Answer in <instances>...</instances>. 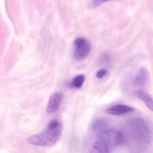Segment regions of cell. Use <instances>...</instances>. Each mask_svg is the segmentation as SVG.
<instances>
[{
	"mask_svg": "<svg viewBox=\"0 0 153 153\" xmlns=\"http://www.w3.org/2000/svg\"><path fill=\"white\" fill-rule=\"evenodd\" d=\"M62 125L59 121L53 120L49 122L45 130L32 135L27 138L28 143L35 146H51L60 139Z\"/></svg>",
	"mask_w": 153,
	"mask_h": 153,
	"instance_id": "cell-1",
	"label": "cell"
},
{
	"mask_svg": "<svg viewBox=\"0 0 153 153\" xmlns=\"http://www.w3.org/2000/svg\"><path fill=\"white\" fill-rule=\"evenodd\" d=\"M127 128L135 139L144 145L150 142L151 133L146 122L141 117L129 119L127 122Z\"/></svg>",
	"mask_w": 153,
	"mask_h": 153,
	"instance_id": "cell-2",
	"label": "cell"
},
{
	"mask_svg": "<svg viewBox=\"0 0 153 153\" xmlns=\"http://www.w3.org/2000/svg\"><path fill=\"white\" fill-rule=\"evenodd\" d=\"M97 137L106 142L111 147L122 146L127 141L126 136L121 131L110 129L97 133Z\"/></svg>",
	"mask_w": 153,
	"mask_h": 153,
	"instance_id": "cell-3",
	"label": "cell"
},
{
	"mask_svg": "<svg viewBox=\"0 0 153 153\" xmlns=\"http://www.w3.org/2000/svg\"><path fill=\"white\" fill-rule=\"evenodd\" d=\"M92 49L90 42L86 38L79 37L74 42V57L78 61L84 60L89 55Z\"/></svg>",
	"mask_w": 153,
	"mask_h": 153,
	"instance_id": "cell-4",
	"label": "cell"
},
{
	"mask_svg": "<svg viewBox=\"0 0 153 153\" xmlns=\"http://www.w3.org/2000/svg\"><path fill=\"white\" fill-rule=\"evenodd\" d=\"M63 94L61 92L53 94L50 98L46 111L48 113H53L58 111L62 101Z\"/></svg>",
	"mask_w": 153,
	"mask_h": 153,
	"instance_id": "cell-5",
	"label": "cell"
},
{
	"mask_svg": "<svg viewBox=\"0 0 153 153\" xmlns=\"http://www.w3.org/2000/svg\"><path fill=\"white\" fill-rule=\"evenodd\" d=\"M135 111L134 108L128 105H117L106 109L105 112L108 114L120 115L132 112Z\"/></svg>",
	"mask_w": 153,
	"mask_h": 153,
	"instance_id": "cell-6",
	"label": "cell"
},
{
	"mask_svg": "<svg viewBox=\"0 0 153 153\" xmlns=\"http://www.w3.org/2000/svg\"><path fill=\"white\" fill-rule=\"evenodd\" d=\"M149 79V74L148 71L145 68H142L134 78L133 85L136 86H141L146 84Z\"/></svg>",
	"mask_w": 153,
	"mask_h": 153,
	"instance_id": "cell-7",
	"label": "cell"
},
{
	"mask_svg": "<svg viewBox=\"0 0 153 153\" xmlns=\"http://www.w3.org/2000/svg\"><path fill=\"white\" fill-rule=\"evenodd\" d=\"M135 95L142 100L147 107L153 112V99L148 93L144 90H138L135 92Z\"/></svg>",
	"mask_w": 153,
	"mask_h": 153,
	"instance_id": "cell-8",
	"label": "cell"
},
{
	"mask_svg": "<svg viewBox=\"0 0 153 153\" xmlns=\"http://www.w3.org/2000/svg\"><path fill=\"white\" fill-rule=\"evenodd\" d=\"M111 147L105 141L98 139L93 145V151L95 153H110Z\"/></svg>",
	"mask_w": 153,
	"mask_h": 153,
	"instance_id": "cell-9",
	"label": "cell"
},
{
	"mask_svg": "<svg viewBox=\"0 0 153 153\" xmlns=\"http://www.w3.org/2000/svg\"><path fill=\"white\" fill-rule=\"evenodd\" d=\"M108 123L104 119H99L96 120L92 125V128L94 131L97 133L102 132L108 129Z\"/></svg>",
	"mask_w": 153,
	"mask_h": 153,
	"instance_id": "cell-10",
	"label": "cell"
},
{
	"mask_svg": "<svg viewBox=\"0 0 153 153\" xmlns=\"http://www.w3.org/2000/svg\"><path fill=\"white\" fill-rule=\"evenodd\" d=\"M85 79V77L84 75H78L74 78L71 82V85L75 88H80L84 83Z\"/></svg>",
	"mask_w": 153,
	"mask_h": 153,
	"instance_id": "cell-11",
	"label": "cell"
},
{
	"mask_svg": "<svg viewBox=\"0 0 153 153\" xmlns=\"http://www.w3.org/2000/svg\"><path fill=\"white\" fill-rule=\"evenodd\" d=\"M114 0H91V5L93 7H96L102 3Z\"/></svg>",
	"mask_w": 153,
	"mask_h": 153,
	"instance_id": "cell-12",
	"label": "cell"
},
{
	"mask_svg": "<svg viewBox=\"0 0 153 153\" xmlns=\"http://www.w3.org/2000/svg\"><path fill=\"white\" fill-rule=\"evenodd\" d=\"M107 71L105 69L99 70L96 74V77L98 79H102L107 74Z\"/></svg>",
	"mask_w": 153,
	"mask_h": 153,
	"instance_id": "cell-13",
	"label": "cell"
}]
</instances>
